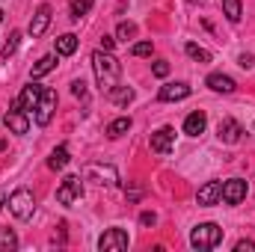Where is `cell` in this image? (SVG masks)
<instances>
[{"instance_id":"cell-35","label":"cell","mask_w":255,"mask_h":252,"mask_svg":"<svg viewBox=\"0 0 255 252\" xmlns=\"http://www.w3.org/2000/svg\"><path fill=\"white\" fill-rule=\"evenodd\" d=\"M241 65H244V68H253L255 57H253V54H241Z\"/></svg>"},{"instance_id":"cell-21","label":"cell","mask_w":255,"mask_h":252,"mask_svg":"<svg viewBox=\"0 0 255 252\" xmlns=\"http://www.w3.org/2000/svg\"><path fill=\"white\" fill-rule=\"evenodd\" d=\"M223 12H226V18H229L232 24H238V21L244 18V6H241V0H223Z\"/></svg>"},{"instance_id":"cell-11","label":"cell","mask_w":255,"mask_h":252,"mask_svg":"<svg viewBox=\"0 0 255 252\" xmlns=\"http://www.w3.org/2000/svg\"><path fill=\"white\" fill-rule=\"evenodd\" d=\"M196 199H199V205H205V208L217 205V202L223 199V181H208L205 187L196 193Z\"/></svg>"},{"instance_id":"cell-13","label":"cell","mask_w":255,"mask_h":252,"mask_svg":"<svg viewBox=\"0 0 255 252\" xmlns=\"http://www.w3.org/2000/svg\"><path fill=\"white\" fill-rule=\"evenodd\" d=\"M48 24H51V6H48V3H42V6L36 9L33 21H30V36H33V39H36V36H42V33L48 30Z\"/></svg>"},{"instance_id":"cell-12","label":"cell","mask_w":255,"mask_h":252,"mask_svg":"<svg viewBox=\"0 0 255 252\" xmlns=\"http://www.w3.org/2000/svg\"><path fill=\"white\" fill-rule=\"evenodd\" d=\"M3 125L9 127L12 133H27L30 130V122H27V113L24 110H18V107H12L6 116H3Z\"/></svg>"},{"instance_id":"cell-18","label":"cell","mask_w":255,"mask_h":252,"mask_svg":"<svg viewBox=\"0 0 255 252\" xmlns=\"http://www.w3.org/2000/svg\"><path fill=\"white\" fill-rule=\"evenodd\" d=\"M107 98L113 101V104H119V107H125L133 101V89H128V86H116V89H110L107 92Z\"/></svg>"},{"instance_id":"cell-31","label":"cell","mask_w":255,"mask_h":252,"mask_svg":"<svg viewBox=\"0 0 255 252\" xmlns=\"http://www.w3.org/2000/svg\"><path fill=\"white\" fill-rule=\"evenodd\" d=\"M154 223H157L154 211H142V214H139V226H145V229H148V226H154Z\"/></svg>"},{"instance_id":"cell-9","label":"cell","mask_w":255,"mask_h":252,"mask_svg":"<svg viewBox=\"0 0 255 252\" xmlns=\"http://www.w3.org/2000/svg\"><path fill=\"white\" fill-rule=\"evenodd\" d=\"M244 196H247V181L232 178V181L223 184V202L226 205H238V202H244Z\"/></svg>"},{"instance_id":"cell-1","label":"cell","mask_w":255,"mask_h":252,"mask_svg":"<svg viewBox=\"0 0 255 252\" xmlns=\"http://www.w3.org/2000/svg\"><path fill=\"white\" fill-rule=\"evenodd\" d=\"M92 68H95V80H98V86L104 89V92H110V89H116V80H119V71H122V65L119 60L110 54V51H95L92 54Z\"/></svg>"},{"instance_id":"cell-25","label":"cell","mask_w":255,"mask_h":252,"mask_svg":"<svg viewBox=\"0 0 255 252\" xmlns=\"http://www.w3.org/2000/svg\"><path fill=\"white\" fill-rule=\"evenodd\" d=\"M18 247V238H15V232H9V229H0V252H9Z\"/></svg>"},{"instance_id":"cell-27","label":"cell","mask_w":255,"mask_h":252,"mask_svg":"<svg viewBox=\"0 0 255 252\" xmlns=\"http://www.w3.org/2000/svg\"><path fill=\"white\" fill-rule=\"evenodd\" d=\"M18 39H21V33H18V30H12V33H9V42L3 45V57H6V60L15 54V48H18Z\"/></svg>"},{"instance_id":"cell-33","label":"cell","mask_w":255,"mask_h":252,"mask_svg":"<svg viewBox=\"0 0 255 252\" xmlns=\"http://www.w3.org/2000/svg\"><path fill=\"white\" fill-rule=\"evenodd\" d=\"M71 92H74L77 98H83V95H86V83H83V80H74V83H71Z\"/></svg>"},{"instance_id":"cell-4","label":"cell","mask_w":255,"mask_h":252,"mask_svg":"<svg viewBox=\"0 0 255 252\" xmlns=\"http://www.w3.org/2000/svg\"><path fill=\"white\" fill-rule=\"evenodd\" d=\"M80 196H83V181H80V175L63 178V184L57 190V202H60V205H74Z\"/></svg>"},{"instance_id":"cell-34","label":"cell","mask_w":255,"mask_h":252,"mask_svg":"<svg viewBox=\"0 0 255 252\" xmlns=\"http://www.w3.org/2000/svg\"><path fill=\"white\" fill-rule=\"evenodd\" d=\"M113 45H116L113 36H101V48H104V51H113Z\"/></svg>"},{"instance_id":"cell-7","label":"cell","mask_w":255,"mask_h":252,"mask_svg":"<svg viewBox=\"0 0 255 252\" xmlns=\"http://www.w3.org/2000/svg\"><path fill=\"white\" fill-rule=\"evenodd\" d=\"M98 250L101 252H110V250L122 252V250H128V232L125 229H110V232H104L101 241H98Z\"/></svg>"},{"instance_id":"cell-24","label":"cell","mask_w":255,"mask_h":252,"mask_svg":"<svg viewBox=\"0 0 255 252\" xmlns=\"http://www.w3.org/2000/svg\"><path fill=\"white\" fill-rule=\"evenodd\" d=\"M184 51H187V57H190V60H196V63H211V54H208L205 48L193 45V42H187V45H184Z\"/></svg>"},{"instance_id":"cell-30","label":"cell","mask_w":255,"mask_h":252,"mask_svg":"<svg viewBox=\"0 0 255 252\" xmlns=\"http://www.w3.org/2000/svg\"><path fill=\"white\" fill-rule=\"evenodd\" d=\"M151 71H154V77H166L169 74V63L166 60H157V63L151 65Z\"/></svg>"},{"instance_id":"cell-17","label":"cell","mask_w":255,"mask_h":252,"mask_svg":"<svg viewBox=\"0 0 255 252\" xmlns=\"http://www.w3.org/2000/svg\"><path fill=\"white\" fill-rule=\"evenodd\" d=\"M208 86L214 92H235V80L229 74H208Z\"/></svg>"},{"instance_id":"cell-23","label":"cell","mask_w":255,"mask_h":252,"mask_svg":"<svg viewBox=\"0 0 255 252\" xmlns=\"http://www.w3.org/2000/svg\"><path fill=\"white\" fill-rule=\"evenodd\" d=\"M54 68H57V57L48 54V57H42L39 63L33 65V77H42V74H48V71H54Z\"/></svg>"},{"instance_id":"cell-14","label":"cell","mask_w":255,"mask_h":252,"mask_svg":"<svg viewBox=\"0 0 255 252\" xmlns=\"http://www.w3.org/2000/svg\"><path fill=\"white\" fill-rule=\"evenodd\" d=\"M187 95H190V86H187V83H166V86H160V92H157L160 101H181V98H187Z\"/></svg>"},{"instance_id":"cell-10","label":"cell","mask_w":255,"mask_h":252,"mask_svg":"<svg viewBox=\"0 0 255 252\" xmlns=\"http://www.w3.org/2000/svg\"><path fill=\"white\" fill-rule=\"evenodd\" d=\"M86 178H98V184H107V187H113L116 181H119V175H116V169L113 166H98V163H92V166H86V172H83Z\"/></svg>"},{"instance_id":"cell-3","label":"cell","mask_w":255,"mask_h":252,"mask_svg":"<svg viewBox=\"0 0 255 252\" xmlns=\"http://www.w3.org/2000/svg\"><path fill=\"white\" fill-rule=\"evenodd\" d=\"M9 211H12L15 220H30L33 211H36V199H33V193L24 190V187L15 190V193L9 196Z\"/></svg>"},{"instance_id":"cell-8","label":"cell","mask_w":255,"mask_h":252,"mask_svg":"<svg viewBox=\"0 0 255 252\" xmlns=\"http://www.w3.org/2000/svg\"><path fill=\"white\" fill-rule=\"evenodd\" d=\"M172 145H175V130H172V127H160V130L151 133V151H157V154H169Z\"/></svg>"},{"instance_id":"cell-32","label":"cell","mask_w":255,"mask_h":252,"mask_svg":"<svg viewBox=\"0 0 255 252\" xmlns=\"http://www.w3.org/2000/svg\"><path fill=\"white\" fill-rule=\"evenodd\" d=\"M235 252H255V241H238Z\"/></svg>"},{"instance_id":"cell-20","label":"cell","mask_w":255,"mask_h":252,"mask_svg":"<svg viewBox=\"0 0 255 252\" xmlns=\"http://www.w3.org/2000/svg\"><path fill=\"white\" fill-rule=\"evenodd\" d=\"M65 163H68V148H65V145H57V148L51 151V157H48V166L57 172V169H65Z\"/></svg>"},{"instance_id":"cell-37","label":"cell","mask_w":255,"mask_h":252,"mask_svg":"<svg viewBox=\"0 0 255 252\" xmlns=\"http://www.w3.org/2000/svg\"><path fill=\"white\" fill-rule=\"evenodd\" d=\"M0 21H3V9H0Z\"/></svg>"},{"instance_id":"cell-5","label":"cell","mask_w":255,"mask_h":252,"mask_svg":"<svg viewBox=\"0 0 255 252\" xmlns=\"http://www.w3.org/2000/svg\"><path fill=\"white\" fill-rule=\"evenodd\" d=\"M42 92H45V86H39V83H30V86H24V89H21V95L12 101V107H18V110L30 113V110H36V104H39Z\"/></svg>"},{"instance_id":"cell-29","label":"cell","mask_w":255,"mask_h":252,"mask_svg":"<svg viewBox=\"0 0 255 252\" xmlns=\"http://www.w3.org/2000/svg\"><path fill=\"white\" fill-rule=\"evenodd\" d=\"M130 54H133V57H151V42H136V45L130 48Z\"/></svg>"},{"instance_id":"cell-15","label":"cell","mask_w":255,"mask_h":252,"mask_svg":"<svg viewBox=\"0 0 255 252\" xmlns=\"http://www.w3.org/2000/svg\"><path fill=\"white\" fill-rule=\"evenodd\" d=\"M217 130H220V139H223V142H229V145H235V142L241 139V133H244L241 122H235V119H223Z\"/></svg>"},{"instance_id":"cell-36","label":"cell","mask_w":255,"mask_h":252,"mask_svg":"<svg viewBox=\"0 0 255 252\" xmlns=\"http://www.w3.org/2000/svg\"><path fill=\"white\" fill-rule=\"evenodd\" d=\"M3 202H6V193H3V190H0V208H3Z\"/></svg>"},{"instance_id":"cell-26","label":"cell","mask_w":255,"mask_h":252,"mask_svg":"<svg viewBox=\"0 0 255 252\" xmlns=\"http://www.w3.org/2000/svg\"><path fill=\"white\" fill-rule=\"evenodd\" d=\"M95 0H71V18H83L89 9H92Z\"/></svg>"},{"instance_id":"cell-28","label":"cell","mask_w":255,"mask_h":252,"mask_svg":"<svg viewBox=\"0 0 255 252\" xmlns=\"http://www.w3.org/2000/svg\"><path fill=\"white\" fill-rule=\"evenodd\" d=\"M136 36V24L133 21H122L119 24V39H133Z\"/></svg>"},{"instance_id":"cell-16","label":"cell","mask_w":255,"mask_h":252,"mask_svg":"<svg viewBox=\"0 0 255 252\" xmlns=\"http://www.w3.org/2000/svg\"><path fill=\"white\" fill-rule=\"evenodd\" d=\"M205 125H208V116H205L202 110H196V113H190V116L184 119V133H190V136H199V133L205 130Z\"/></svg>"},{"instance_id":"cell-19","label":"cell","mask_w":255,"mask_h":252,"mask_svg":"<svg viewBox=\"0 0 255 252\" xmlns=\"http://www.w3.org/2000/svg\"><path fill=\"white\" fill-rule=\"evenodd\" d=\"M74 51H77V36H74V33H65V36H60V39H57V54L71 57Z\"/></svg>"},{"instance_id":"cell-6","label":"cell","mask_w":255,"mask_h":252,"mask_svg":"<svg viewBox=\"0 0 255 252\" xmlns=\"http://www.w3.org/2000/svg\"><path fill=\"white\" fill-rule=\"evenodd\" d=\"M54 110H57V92L54 89H45L39 104H36V122L39 125H48L54 119Z\"/></svg>"},{"instance_id":"cell-2","label":"cell","mask_w":255,"mask_h":252,"mask_svg":"<svg viewBox=\"0 0 255 252\" xmlns=\"http://www.w3.org/2000/svg\"><path fill=\"white\" fill-rule=\"evenodd\" d=\"M220 241H223V229L217 223H202V226L193 229V235H190V247L199 252H208L214 247H220Z\"/></svg>"},{"instance_id":"cell-22","label":"cell","mask_w":255,"mask_h":252,"mask_svg":"<svg viewBox=\"0 0 255 252\" xmlns=\"http://www.w3.org/2000/svg\"><path fill=\"white\" fill-rule=\"evenodd\" d=\"M128 130H130V119L122 116V119H113V122L107 125V136H113V139H116V136H122V133H128Z\"/></svg>"}]
</instances>
